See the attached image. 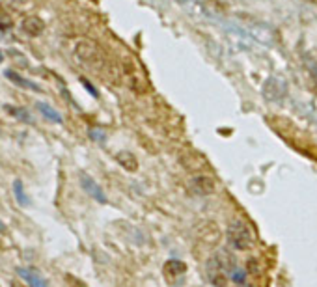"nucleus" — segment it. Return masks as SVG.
I'll use <instances>...</instances> for the list:
<instances>
[{
  "label": "nucleus",
  "mask_w": 317,
  "mask_h": 287,
  "mask_svg": "<svg viewBox=\"0 0 317 287\" xmlns=\"http://www.w3.org/2000/svg\"><path fill=\"white\" fill-rule=\"evenodd\" d=\"M75 52H77V56L84 62V64L94 65V67H99V71L105 73V77H107L109 69L112 67V64L107 62V58H105V54H103V50L99 48L97 43H94V41H90V39H82V41L77 45Z\"/></svg>",
  "instance_id": "nucleus-1"
},
{
  "label": "nucleus",
  "mask_w": 317,
  "mask_h": 287,
  "mask_svg": "<svg viewBox=\"0 0 317 287\" xmlns=\"http://www.w3.org/2000/svg\"><path fill=\"white\" fill-rule=\"evenodd\" d=\"M228 240L235 250H252L254 244H256V239H254V233L250 226L243 222V220H235L230 224L228 227Z\"/></svg>",
  "instance_id": "nucleus-2"
},
{
  "label": "nucleus",
  "mask_w": 317,
  "mask_h": 287,
  "mask_svg": "<svg viewBox=\"0 0 317 287\" xmlns=\"http://www.w3.org/2000/svg\"><path fill=\"white\" fill-rule=\"evenodd\" d=\"M122 77H123V82L127 84L133 92H136V94H146L147 90H149V84H147L146 75H142L140 67H138L133 60L123 62Z\"/></svg>",
  "instance_id": "nucleus-3"
},
{
  "label": "nucleus",
  "mask_w": 317,
  "mask_h": 287,
  "mask_svg": "<svg viewBox=\"0 0 317 287\" xmlns=\"http://www.w3.org/2000/svg\"><path fill=\"white\" fill-rule=\"evenodd\" d=\"M196 239L200 240L202 244L206 246H219L220 240H222V229L215 220H202L198 222V226L194 229Z\"/></svg>",
  "instance_id": "nucleus-4"
},
{
  "label": "nucleus",
  "mask_w": 317,
  "mask_h": 287,
  "mask_svg": "<svg viewBox=\"0 0 317 287\" xmlns=\"http://www.w3.org/2000/svg\"><path fill=\"white\" fill-rule=\"evenodd\" d=\"M207 278L211 286L215 287H226L228 284V276H226V269H224V261L220 259V255H211L207 261Z\"/></svg>",
  "instance_id": "nucleus-5"
},
{
  "label": "nucleus",
  "mask_w": 317,
  "mask_h": 287,
  "mask_svg": "<svg viewBox=\"0 0 317 287\" xmlns=\"http://www.w3.org/2000/svg\"><path fill=\"white\" fill-rule=\"evenodd\" d=\"M17 274L21 276L30 287H49V282L45 280V276L32 267H19Z\"/></svg>",
  "instance_id": "nucleus-6"
},
{
  "label": "nucleus",
  "mask_w": 317,
  "mask_h": 287,
  "mask_svg": "<svg viewBox=\"0 0 317 287\" xmlns=\"http://www.w3.org/2000/svg\"><path fill=\"white\" fill-rule=\"evenodd\" d=\"M190 187L196 194L200 196H207V194H213L215 192V181L213 177H209L206 174H198L194 179L190 181Z\"/></svg>",
  "instance_id": "nucleus-7"
},
{
  "label": "nucleus",
  "mask_w": 317,
  "mask_h": 287,
  "mask_svg": "<svg viewBox=\"0 0 317 287\" xmlns=\"http://www.w3.org/2000/svg\"><path fill=\"white\" fill-rule=\"evenodd\" d=\"M162 272H164V278H168V280L181 278V276L187 272V263L179 261V259H170V261H166V263H164V267H162Z\"/></svg>",
  "instance_id": "nucleus-8"
},
{
  "label": "nucleus",
  "mask_w": 317,
  "mask_h": 287,
  "mask_svg": "<svg viewBox=\"0 0 317 287\" xmlns=\"http://www.w3.org/2000/svg\"><path fill=\"white\" fill-rule=\"evenodd\" d=\"M4 77H6L8 80H12L13 84H17L19 88H26V90H30V92H41V88H39L36 82L25 79L23 75H19V73L13 71V69H6V71H4Z\"/></svg>",
  "instance_id": "nucleus-9"
},
{
  "label": "nucleus",
  "mask_w": 317,
  "mask_h": 287,
  "mask_svg": "<svg viewBox=\"0 0 317 287\" xmlns=\"http://www.w3.org/2000/svg\"><path fill=\"white\" fill-rule=\"evenodd\" d=\"M181 162L185 164L187 170H190V172H200L202 168L207 166V162H206V159L202 155H198L194 151H189V153H183L181 155Z\"/></svg>",
  "instance_id": "nucleus-10"
},
{
  "label": "nucleus",
  "mask_w": 317,
  "mask_h": 287,
  "mask_svg": "<svg viewBox=\"0 0 317 287\" xmlns=\"http://www.w3.org/2000/svg\"><path fill=\"white\" fill-rule=\"evenodd\" d=\"M80 183H82V189H84L92 198H95L97 202H101V204H105L107 202V198H105V194H103V191L99 189V185L95 183V181L92 179L90 175H80Z\"/></svg>",
  "instance_id": "nucleus-11"
},
{
  "label": "nucleus",
  "mask_w": 317,
  "mask_h": 287,
  "mask_svg": "<svg viewBox=\"0 0 317 287\" xmlns=\"http://www.w3.org/2000/svg\"><path fill=\"white\" fill-rule=\"evenodd\" d=\"M43 28H45V24L43 21L36 17V15H32V17H26L25 21H23V30H25L28 36H39L41 32H43Z\"/></svg>",
  "instance_id": "nucleus-12"
},
{
  "label": "nucleus",
  "mask_w": 317,
  "mask_h": 287,
  "mask_svg": "<svg viewBox=\"0 0 317 287\" xmlns=\"http://www.w3.org/2000/svg\"><path fill=\"white\" fill-rule=\"evenodd\" d=\"M116 160L122 164L123 170H127V172H136L138 170V160H136V157L131 153V151H120L118 155H116Z\"/></svg>",
  "instance_id": "nucleus-13"
},
{
  "label": "nucleus",
  "mask_w": 317,
  "mask_h": 287,
  "mask_svg": "<svg viewBox=\"0 0 317 287\" xmlns=\"http://www.w3.org/2000/svg\"><path fill=\"white\" fill-rule=\"evenodd\" d=\"M36 107L43 114V118H47L49 121H54V123H62V116L50 105H47V103H37Z\"/></svg>",
  "instance_id": "nucleus-14"
},
{
  "label": "nucleus",
  "mask_w": 317,
  "mask_h": 287,
  "mask_svg": "<svg viewBox=\"0 0 317 287\" xmlns=\"http://www.w3.org/2000/svg\"><path fill=\"white\" fill-rule=\"evenodd\" d=\"M13 192H15V198H17L19 205H23V207H25V205H30V200H28L25 189H23V181L21 179L13 181Z\"/></svg>",
  "instance_id": "nucleus-15"
},
{
  "label": "nucleus",
  "mask_w": 317,
  "mask_h": 287,
  "mask_svg": "<svg viewBox=\"0 0 317 287\" xmlns=\"http://www.w3.org/2000/svg\"><path fill=\"white\" fill-rule=\"evenodd\" d=\"M6 110L12 114V116H15L17 120H21V121H26V123H32V116L26 112L25 108H19V107H10V105H6Z\"/></svg>",
  "instance_id": "nucleus-16"
},
{
  "label": "nucleus",
  "mask_w": 317,
  "mask_h": 287,
  "mask_svg": "<svg viewBox=\"0 0 317 287\" xmlns=\"http://www.w3.org/2000/svg\"><path fill=\"white\" fill-rule=\"evenodd\" d=\"M65 282H67L71 287H88L84 282H80V280H79V278H75L73 274H65Z\"/></svg>",
  "instance_id": "nucleus-17"
},
{
  "label": "nucleus",
  "mask_w": 317,
  "mask_h": 287,
  "mask_svg": "<svg viewBox=\"0 0 317 287\" xmlns=\"http://www.w3.org/2000/svg\"><path fill=\"white\" fill-rule=\"evenodd\" d=\"M233 278H235V282H237V284H243L244 282V272L243 271H239V269H235V271H233Z\"/></svg>",
  "instance_id": "nucleus-18"
},
{
  "label": "nucleus",
  "mask_w": 317,
  "mask_h": 287,
  "mask_svg": "<svg viewBox=\"0 0 317 287\" xmlns=\"http://www.w3.org/2000/svg\"><path fill=\"white\" fill-rule=\"evenodd\" d=\"M4 231H6V224L0 220V233H4Z\"/></svg>",
  "instance_id": "nucleus-19"
},
{
  "label": "nucleus",
  "mask_w": 317,
  "mask_h": 287,
  "mask_svg": "<svg viewBox=\"0 0 317 287\" xmlns=\"http://www.w3.org/2000/svg\"><path fill=\"white\" fill-rule=\"evenodd\" d=\"M12 287H23V286H21V284H17V282H13Z\"/></svg>",
  "instance_id": "nucleus-20"
},
{
  "label": "nucleus",
  "mask_w": 317,
  "mask_h": 287,
  "mask_svg": "<svg viewBox=\"0 0 317 287\" xmlns=\"http://www.w3.org/2000/svg\"><path fill=\"white\" fill-rule=\"evenodd\" d=\"M2 60H4V56H2V52H0V62H2Z\"/></svg>",
  "instance_id": "nucleus-21"
}]
</instances>
